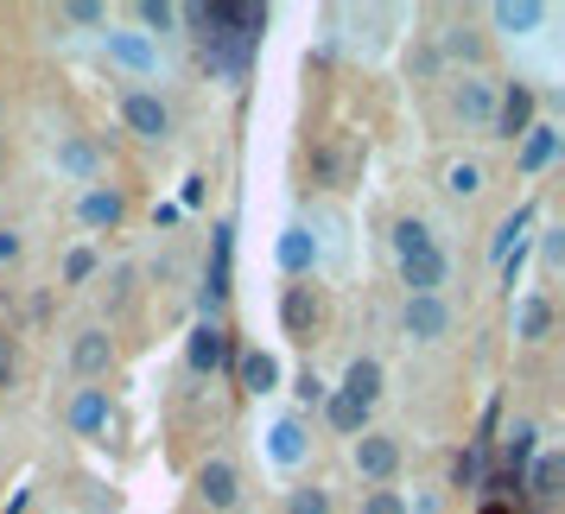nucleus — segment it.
<instances>
[{
    "mask_svg": "<svg viewBox=\"0 0 565 514\" xmlns=\"http://www.w3.org/2000/svg\"><path fill=\"white\" fill-rule=\"evenodd\" d=\"M121 121L140 140H172V108L159 103L153 89H121Z\"/></svg>",
    "mask_w": 565,
    "mask_h": 514,
    "instance_id": "nucleus-1",
    "label": "nucleus"
},
{
    "mask_svg": "<svg viewBox=\"0 0 565 514\" xmlns=\"http://www.w3.org/2000/svg\"><path fill=\"white\" fill-rule=\"evenodd\" d=\"M401 280H407V299H438V286L451 280V255L445 248H419V255L401 260Z\"/></svg>",
    "mask_w": 565,
    "mask_h": 514,
    "instance_id": "nucleus-2",
    "label": "nucleus"
},
{
    "mask_svg": "<svg viewBox=\"0 0 565 514\" xmlns=\"http://www.w3.org/2000/svg\"><path fill=\"white\" fill-rule=\"evenodd\" d=\"M184 362H191V375H216V368H230V331H223L216 318H204V324L191 331V343H184Z\"/></svg>",
    "mask_w": 565,
    "mask_h": 514,
    "instance_id": "nucleus-3",
    "label": "nucleus"
},
{
    "mask_svg": "<svg viewBox=\"0 0 565 514\" xmlns=\"http://www.w3.org/2000/svg\"><path fill=\"white\" fill-rule=\"evenodd\" d=\"M198 495H204L216 514H230L235 502H242V470H235L230 458H210L204 470H198Z\"/></svg>",
    "mask_w": 565,
    "mask_h": 514,
    "instance_id": "nucleus-4",
    "label": "nucleus"
},
{
    "mask_svg": "<svg viewBox=\"0 0 565 514\" xmlns=\"http://www.w3.org/2000/svg\"><path fill=\"white\" fill-rule=\"evenodd\" d=\"M527 128H534V89H527V83H514V89H502V96H495V121H489V133L521 140Z\"/></svg>",
    "mask_w": 565,
    "mask_h": 514,
    "instance_id": "nucleus-5",
    "label": "nucleus"
},
{
    "mask_svg": "<svg viewBox=\"0 0 565 514\" xmlns=\"http://www.w3.org/2000/svg\"><path fill=\"white\" fill-rule=\"evenodd\" d=\"M108 57L134 77H159V45L147 32H108Z\"/></svg>",
    "mask_w": 565,
    "mask_h": 514,
    "instance_id": "nucleus-6",
    "label": "nucleus"
},
{
    "mask_svg": "<svg viewBox=\"0 0 565 514\" xmlns=\"http://www.w3.org/2000/svg\"><path fill=\"white\" fill-rule=\"evenodd\" d=\"M401 331H407L413 343H438V336L451 331V306H445V299H407Z\"/></svg>",
    "mask_w": 565,
    "mask_h": 514,
    "instance_id": "nucleus-7",
    "label": "nucleus"
},
{
    "mask_svg": "<svg viewBox=\"0 0 565 514\" xmlns=\"http://www.w3.org/2000/svg\"><path fill=\"white\" fill-rule=\"evenodd\" d=\"M52 159H57V172H64V179H77L83 191H89V184H96V172H103V153H96V140H83V133H64Z\"/></svg>",
    "mask_w": 565,
    "mask_h": 514,
    "instance_id": "nucleus-8",
    "label": "nucleus"
},
{
    "mask_svg": "<svg viewBox=\"0 0 565 514\" xmlns=\"http://www.w3.org/2000/svg\"><path fill=\"white\" fill-rule=\"evenodd\" d=\"M356 470H362L375 489H382L387 476L401 470V445H394V438H382V432H362V438H356Z\"/></svg>",
    "mask_w": 565,
    "mask_h": 514,
    "instance_id": "nucleus-9",
    "label": "nucleus"
},
{
    "mask_svg": "<svg viewBox=\"0 0 565 514\" xmlns=\"http://www.w3.org/2000/svg\"><path fill=\"white\" fill-rule=\"evenodd\" d=\"M121 191H115V184H89V191H83L77 197V223L83 229H115V223H121Z\"/></svg>",
    "mask_w": 565,
    "mask_h": 514,
    "instance_id": "nucleus-10",
    "label": "nucleus"
},
{
    "mask_svg": "<svg viewBox=\"0 0 565 514\" xmlns=\"http://www.w3.org/2000/svg\"><path fill=\"white\" fill-rule=\"evenodd\" d=\"M559 140H565V133L553 128V121H534V128L521 133V153H514V159H521V172H527V179H534V172H546V165L559 159Z\"/></svg>",
    "mask_w": 565,
    "mask_h": 514,
    "instance_id": "nucleus-11",
    "label": "nucleus"
},
{
    "mask_svg": "<svg viewBox=\"0 0 565 514\" xmlns=\"http://www.w3.org/2000/svg\"><path fill=\"white\" fill-rule=\"evenodd\" d=\"M108 362H115V336L108 331H77V343H71V368H77L83 382H89V375H108Z\"/></svg>",
    "mask_w": 565,
    "mask_h": 514,
    "instance_id": "nucleus-12",
    "label": "nucleus"
},
{
    "mask_svg": "<svg viewBox=\"0 0 565 514\" xmlns=\"http://www.w3.org/2000/svg\"><path fill=\"white\" fill-rule=\"evenodd\" d=\"M458 115L470 121V128L489 133V121H495V83L489 77H463L458 83Z\"/></svg>",
    "mask_w": 565,
    "mask_h": 514,
    "instance_id": "nucleus-13",
    "label": "nucleus"
},
{
    "mask_svg": "<svg viewBox=\"0 0 565 514\" xmlns=\"http://www.w3.org/2000/svg\"><path fill=\"white\" fill-rule=\"evenodd\" d=\"M306 451H311V438H306V426H299V419H280V426L267 432V458L280 463V470H299V463H306Z\"/></svg>",
    "mask_w": 565,
    "mask_h": 514,
    "instance_id": "nucleus-14",
    "label": "nucleus"
},
{
    "mask_svg": "<svg viewBox=\"0 0 565 514\" xmlns=\"http://www.w3.org/2000/svg\"><path fill=\"white\" fill-rule=\"evenodd\" d=\"M64 419H71V432H77V438H96L108 426V387H83Z\"/></svg>",
    "mask_w": 565,
    "mask_h": 514,
    "instance_id": "nucleus-15",
    "label": "nucleus"
},
{
    "mask_svg": "<svg viewBox=\"0 0 565 514\" xmlns=\"http://www.w3.org/2000/svg\"><path fill=\"white\" fill-rule=\"evenodd\" d=\"M337 394H350L356 407H375V394H382V362L375 356H356L350 368H343V387Z\"/></svg>",
    "mask_w": 565,
    "mask_h": 514,
    "instance_id": "nucleus-16",
    "label": "nucleus"
},
{
    "mask_svg": "<svg viewBox=\"0 0 565 514\" xmlns=\"http://www.w3.org/2000/svg\"><path fill=\"white\" fill-rule=\"evenodd\" d=\"M546 331H553V306H546L540 292L514 299V336H521V343H546Z\"/></svg>",
    "mask_w": 565,
    "mask_h": 514,
    "instance_id": "nucleus-17",
    "label": "nucleus"
},
{
    "mask_svg": "<svg viewBox=\"0 0 565 514\" xmlns=\"http://www.w3.org/2000/svg\"><path fill=\"white\" fill-rule=\"evenodd\" d=\"M311 260H318V235H311L306 223L280 229V267L286 274H311Z\"/></svg>",
    "mask_w": 565,
    "mask_h": 514,
    "instance_id": "nucleus-18",
    "label": "nucleus"
},
{
    "mask_svg": "<svg viewBox=\"0 0 565 514\" xmlns=\"http://www.w3.org/2000/svg\"><path fill=\"white\" fill-rule=\"evenodd\" d=\"M489 20L502 32H514V39H527V32L546 20V7H534V0H502V7H489Z\"/></svg>",
    "mask_w": 565,
    "mask_h": 514,
    "instance_id": "nucleus-19",
    "label": "nucleus"
},
{
    "mask_svg": "<svg viewBox=\"0 0 565 514\" xmlns=\"http://www.w3.org/2000/svg\"><path fill=\"white\" fill-rule=\"evenodd\" d=\"M242 387H248V394H274V387H280V362L267 356V350H248V356H242Z\"/></svg>",
    "mask_w": 565,
    "mask_h": 514,
    "instance_id": "nucleus-20",
    "label": "nucleus"
},
{
    "mask_svg": "<svg viewBox=\"0 0 565 514\" xmlns=\"http://www.w3.org/2000/svg\"><path fill=\"white\" fill-rule=\"evenodd\" d=\"M324 419H331V432L362 438V419H369V407H356L350 394H324Z\"/></svg>",
    "mask_w": 565,
    "mask_h": 514,
    "instance_id": "nucleus-21",
    "label": "nucleus"
},
{
    "mask_svg": "<svg viewBox=\"0 0 565 514\" xmlns=\"http://www.w3.org/2000/svg\"><path fill=\"white\" fill-rule=\"evenodd\" d=\"M445 191H451V197H477V191H483V165H477V159H451V165H445Z\"/></svg>",
    "mask_w": 565,
    "mask_h": 514,
    "instance_id": "nucleus-22",
    "label": "nucleus"
},
{
    "mask_svg": "<svg viewBox=\"0 0 565 514\" xmlns=\"http://www.w3.org/2000/svg\"><path fill=\"white\" fill-rule=\"evenodd\" d=\"M419 248H433V223H419V216H401V223H394V255L407 260V255H419Z\"/></svg>",
    "mask_w": 565,
    "mask_h": 514,
    "instance_id": "nucleus-23",
    "label": "nucleus"
},
{
    "mask_svg": "<svg viewBox=\"0 0 565 514\" xmlns=\"http://www.w3.org/2000/svg\"><path fill=\"white\" fill-rule=\"evenodd\" d=\"M559 483H565V458L559 451H546V458L534 463V495L540 502H559Z\"/></svg>",
    "mask_w": 565,
    "mask_h": 514,
    "instance_id": "nucleus-24",
    "label": "nucleus"
},
{
    "mask_svg": "<svg viewBox=\"0 0 565 514\" xmlns=\"http://www.w3.org/2000/svg\"><path fill=\"white\" fill-rule=\"evenodd\" d=\"M286 331H292V336H306L311 331V292H306V286H286Z\"/></svg>",
    "mask_w": 565,
    "mask_h": 514,
    "instance_id": "nucleus-25",
    "label": "nucleus"
},
{
    "mask_svg": "<svg viewBox=\"0 0 565 514\" xmlns=\"http://www.w3.org/2000/svg\"><path fill=\"white\" fill-rule=\"evenodd\" d=\"M140 26H147V39H153V32H172L179 26V7H166V0H140Z\"/></svg>",
    "mask_w": 565,
    "mask_h": 514,
    "instance_id": "nucleus-26",
    "label": "nucleus"
},
{
    "mask_svg": "<svg viewBox=\"0 0 565 514\" xmlns=\"http://www.w3.org/2000/svg\"><path fill=\"white\" fill-rule=\"evenodd\" d=\"M527 223H534V210H514L509 223L495 229V242H489V255H495V260H509V242H521V229H527Z\"/></svg>",
    "mask_w": 565,
    "mask_h": 514,
    "instance_id": "nucleus-27",
    "label": "nucleus"
},
{
    "mask_svg": "<svg viewBox=\"0 0 565 514\" xmlns=\"http://www.w3.org/2000/svg\"><path fill=\"white\" fill-rule=\"evenodd\" d=\"M286 514H331V495H324L318 483H311V489H292V495H286Z\"/></svg>",
    "mask_w": 565,
    "mask_h": 514,
    "instance_id": "nucleus-28",
    "label": "nucleus"
},
{
    "mask_svg": "<svg viewBox=\"0 0 565 514\" xmlns=\"http://www.w3.org/2000/svg\"><path fill=\"white\" fill-rule=\"evenodd\" d=\"M534 438H540V432L527 426V419H514V426H509V463H514V470L534 458Z\"/></svg>",
    "mask_w": 565,
    "mask_h": 514,
    "instance_id": "nucleus-29",
    "label": "nucleus"
},
{
    "mask_svg": "<svg viewBox=\"0 0 565 514\" xmlns=\"http://www.w3.org/2000/svg\"><path fill=\"white\" fill-rule=\"evenodd\" d=\"M362 514H413V508L401 502V489H369L362 495Z\"/></svg>",
    "mask_w": 565,
    "mask_h": 514,
    "instance_id": "nucleus-30",
    "label": "nucleus"
},
{
    "mask_svg": "<svg viewBox=\"0 0 565 514\" xmlns=\"http://www.w3.org/2000/svg\"><path fill=\"white\" fill-rule=\"evenodd\" d=\"M89 274H96V255L89 248H77V255L64 260V280H89Z\"/></svg>",
    "mask_w": 565,
    "mask_h": 514,
    "instance_id": "nucleus-31",
    "label": "nucleus"
},
{
    "mask_svg": "<svg viewBox=\"0 0 565 514\" xmlns=\"http://www.w3.org/2000/svg\"><path fill=\"white\" fill-rule=\"evenodd\" d=\"M71 26H103V7H64Z\"/></svg>",
    "mask_w": 565,
    "mask_h": 514,
    "instance_id": "nucleus-32",
    "label": "nucleus"
},
{
    "mask_svg": "<svg viewBox=\"0 0 565 514\" xmlns=\"http://www.w3.org/2000/svg\"><path fill=\"white\" fill-rule=\"evenodd\" d=\"M324 394H331V387L318 382V375H299V400H324Z\"/></svg>",
    "mask_w": 565,
    "mask_h": 514,
    "instance_id": "nucleus-33",
    "label": "nucleus"
},
{
    "mask_svg": "<svg viewBox=\"0 0 565 514\" xmlns=\"http://www.w3.org/2000/svg\"><path fill=\"white\" fill-rule=\"evenodd\" d=\"M477 470H483V458H477V451H463V458H458V483H477Z\"/></svg>",
    "mask_w": 565,
    "mask_h": 514,
    "instance_id": "nucleus-34",
    "label": "nucleus"
},
{
    "mask_svg": "<svg viewBox=\"0 0 565 514\" xmlns=\"http://www.w3.org/2000/svg\"><path fill=\"white\" fill-rule=\"evenodd\" d=\"M0 260H20V235L13 229H0Z\"/></svg>",
    "mask_w": 565,
    "mask_h": 514,
    "instance_id": "nucleus-35",
    "label": "nucleus"
}]
</instances>
